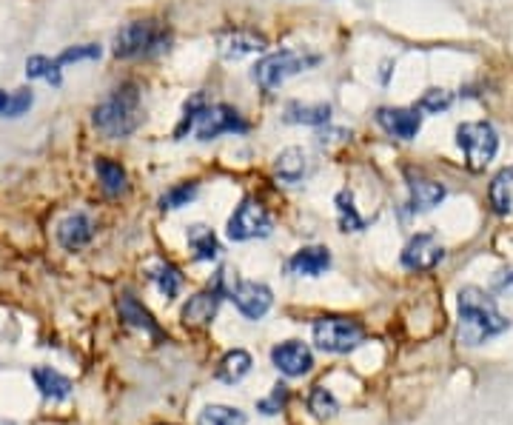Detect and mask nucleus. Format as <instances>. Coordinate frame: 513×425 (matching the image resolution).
<instances>
[{
    "instance_id": "f257e3e1",
    "label": "nucleus",
    "mask_w": 513,
    "mask_h": 425,
    "mask_svg": "<svg viewBox=\"0 0 513 425\" xmlns=\"http://www.w3.org/2000/svg\"><path fill=\"white\" fill-rule=\"evenodd\" d=\"M508 328V317L497 309L493 297L476 286L460 291V343L482 346Z\"/></svg>"
},
{
    "instance_id": "f03ea898",
    "label": "nucleus",
    "mask_w": 513,
    "mask_h": 425,
    "mask_svg": "<svg viewBox=\"0 0 513 425\" xmlns=\"http://www.w3.org/2000/svg\"><path fill=\"white\" fill-rule=\"evenodd\" d=\"M91 123L95 129L108 137V140H120L128 137L140 126V95L132 83L117 86L106 100H100L91 112Z\"/></svg>"
},
{
    "instance_id": "7ed1b4c3",
    "label": "nucleus",
    "mask_w": 513,
    "mask_h": 425,
    "mask_svg": "<svg viewBox=\"0 0 513 425\" xmlns=\"http://www.w3.org/2000/svg\"><path fill=\"white\" fill-rule=\"evenodd\" d=\"M314 63H320V55H308L303 49H280L266 55L263 60H256V66L251 69V78L256 86L266 88V92H274V88H280L288 78L305 72V69Z\"/></svg>"
},
{
    "instance_id": "20e7f679",
    "label": "nucleus",
    "mask_w": 513,
    "mask_h": 425,
    "mask_svg": "<svg viewBox=\"0 0 513 425\" xmlns=\"http://www.w3.org/2000/svg\"><path fill=\"white\" fill-rule=\"evenodd\" d=\"M172 43V32L157 23V21H135V23H126L117 38H115V55L123 60H132V58H149L157 55V51L169 49Z\"/></svg>"
},
{
    "instance_id": "39448f33",
    "label": "nucleus",
    "mask_w": 513,
    "mask_h": 425,
    "mask_svg": "<svg viewBox=\"0 0 513 425\" xmlns=\"http://www.w3.org/2000/svg\"><path fill=\"white\" fill-rule=\"evenodd\" d=\"M456 143H460L465 161L473 171L485 169L499 149V134L488 120H468L456 129Z\"/></svg>"
},
{
    "instance_id": "423d86ee",
    "label": "nucleus",
    "mask_w": 513,
    "mask_h": 425,
    "mask_svg": "<svg viewBox=\"0 0 513 425\" xmlns=\"http://www.w3.org/2000/svg\"><path fill=\"white\" fill-rule=\"evenodd\" d=\"M365 340V328L348 317H320L314 320V343L328 354H348Z\"/></svg>"
},
{
    "instance_id": "0eeeda50",
    "label": "nucleus",
    "mask_w": 513,
    "mask_h": 425,
    "mask_svg": "<svg viewBox=\"0 0 513 425\" xmlns=\"http://www.w3.org/2000/svg\"><path fill=\"white\" fill-rule=\"evenodd\" d=\"M274 228V220L268 211L256 200H243L234 208V215L229 217V237L243 243L254 237H268Z\"/></svg>"
},
{
    "instance_id": "6e6552de",
    "label": "nucleus",
    "mask_w": 513,
    "mask_h": 425,
    "mask_svg": "<svg viewBox=\"0 0 513 425\" xmlns=\"http://www.w3.org/2000/svg\"><path fill=\"white\" fill-rule=\"evenodd\" d=\"M246 129H248V123L240 117V112L231 109V106H226V103H214L197 120V140L209 143V140H214L219 134L246 132Z\"/></svg>"
},
{
    "instance_id": "1a4fd4ad",
    "label": "nucleus",
    "mask_w": 513,
    "mask_h": 425,
    "mask_svg": "<svg viewBox=\"0 0 513 425\" xmlns=\"http://www.w3.org/2000/svg\"><path fill=\"white\" fill-rule=\"evenodd\" d=\"M229 297L234 300V306L240 309V314L248 317V320H260V317H266V311L274 303L271 289L263 286V282H254V280H237V286Z\"/></svg>"
},
{
    "instance_id": "9d476101",
    "label": "nucleus",
    "mask_w": 513,
    "mask_h": 425,
    "mask_svg": "<svg viewBox=\"0 0 513 425\" xmlns=\"http://www.w3.org/2000/svg\"><path fill=\"white\" fill-rule=\"evenodd\" d=\"M377 123L391 137L414 140L419 129H423V115H419L416 106L414 109H406V106H382V109H377Z\"/></svg>"
},
{
    "instance_id": "9b49d317",
    "label": "nucleus",
    "mask_w": 513,
    "mask_h": 425,
    "mask_svg": "<svg viewBox=\"0 0 513 425\" xmlns=\"http://www.w3.org/2000/svg\"><path fill=\"white\" fill-rule=\"evenodd\" d=\"M266 34L251 29H229L217 38V49L226 60H243L248 55H256V51H266Z\"/></svg>"
},
{
    "instance_id": "f8f14e48",
    "label": "nucleus",
    "mask_w": 513,
    "mask_h": 425,
    "mask_svg": "<svg viewBox=\"0 0 513 425\" xmlns=\"http://www.w3.org/2000/svg\"><path fill=\"white\" fill-rule=\"evenodd\" d=\"M271 360L285 377H303L311 371V365H314V354L300 340H285L280 346H274Z\"/></svg>"
},
{
    "instance_id": "ddd939ff",
    "label": "nucleus",
    "mask_w": 513,
    "mask_h": 425,
    "mask_svg": "<svg viewBox=\"0 0 513 425\" xmlns=\"http://www.w3.org/2000/svg\"><path fill=\"white\" fill-rule=\"evenodd\" d=\"M443 257H445V252L434 235H416L408 240L406 249H402V265L411 272H428Z\"/></svg>"
},
{
    "instance_id": "4468645a",
    "label": "nucleus",
    "mask_w": 513,
    "mask_h": 425,
    "mask_svg": "<svg viewBox=\"0 0 513 425\" xmlns=\"http://www.w3.org/2000/svg\"><path fill=\"white\" fill-rule=\"evenodd\" d=\"M95 237V223H91L89 215L83 211H75V215H69L61 226H58V243L69 252H78L83 245Z\"/></svg>"
},
{
    "instance_id": "2eb2a0df",
    "label": "nucleus",
    "mask_w": 513,
    "mask_h": 425,
    "mask_svg": "<svg viewBox=\"0 0 513 425\" xmlns=\"http://www.w3.org/2000/svg\"><path fill=\"white\" fill-rule=\"evenodd\" d=\"M328 265H331V252L325 245H305V249H300L288 260L291 274L297 277H320L328 272Z\"/></svg>"
},
{
    "instance_id": "dca6fc26",
    "label": "nucleus",
    "mask_w": 513,
    "mask_h": 425,
    "mask_svg": "<svg viewBox=\"0 0 513 425\" xmlns=\"http://www.w3.org/2000/svg\"><path fill=\"white\" fill-rule=\"evenodd\" d=\"M217 306H219V294L211 289V291H200L194 294L186 306H182V323L186 326H209L214 320V314H217Z\"/></svg>"
},
{
    "instance_id": "f3484780",
    "label": "nucleus",
    "mask_w": 513,
    "mask_h": 425,
    "mask_svg": "<svg viewBox=\"0 0 513 425\" xmlns=\"http://www.w3.org/2000/svg\"><path fill=\"white\" fill-rule=\"evenodd\" d=\"M308 169V154L300 146H288L277 157H274V174L280 177L283 183H300Z\"/></svg>"
},
{
    "instance_id": "a211bd4d",
    "label": "nucleus",
    "mask_w": 513,
    "mask_h": 425,
    "mask_svg": "<svg viewBox=\"0 0 513 425\" xmlns=\"http://www.w3.org/2000/svg\"><path fill=\"white\" fill-rule=\"evenodd\" d=\"M331 120V106L328 103H288L285 123H303V126H325Z\"/></svg>"
},
{
    "instance_id": "6ab92c4d",
    "label": "nucleus",
    "mask_w": 513,
    "mask_h": 425,
    "mask_svg": "<svg viewBox=\"0 0 513 425\" xmlns=\"http://www.w3.org/2000/svg\"><path fill=\"white\" fill-rule=\"evenodd\" d=\"M408 189H411V206L416 211H431L445 200V186L428 180V177H414Z\"/></svg>"
},
{
    "instance_id": "aec40b11",
    "label": "nucleus",
    "mask_w": 513,
    "mask_h": 425,
    "mask_svg": "<svg viewBox=\"0 0 513 425\" xmlns=\"http://www.w3.org/2000/svg\"><path fill=\"white\" fill-rule=\"evenodd\" d=\"M117 311H120V317H123L128 326L149 331V334H154V337L160 334V328H157V323H154V317L140 306V300H137L135 294L123 291V294L117 297Z\"/></svg>"
},
{
    "instance_id": "412c9836",
    "label": "nucleus",
    "mask_w": 513,
    "mask_h": 425,
    "mask_svg": "<svg viewBox=\"0 0 513 425\" xmlns=\"http://www.w3.org/2000/svg\"><path fill=\"white\" fill-rule=\"evenodd\" d=\"M32 380L34 385L41 388V394L49 397V400H66L71 394V380L63 377L61 371H54L49 365H38L32 371Z\"/></svg>"
},
{
    "instance_id": "4be33fe9",
    "label": "nucleus",
    "mask_w": 513,
    "mask_h": 425,
    "mask_svg": "<svg viewBox=\"0 0 513 425\" xmlns=\"http://www.w3.org/2000/svg\"><path fill=\"white\" fill-rule=\"evenodd\" d=\"M95 171H98V180H100V186L108 198H120V194L128 191V177H126V169L120 163L108 161V157H98Z\"/></svg>"
},
{
    "instance_id": "5701e85b",
    "label": "nucleus",
    "mask_w": 513,
    "mask_h": 425,
    "mask_svg": "<svg viewBox=\"0 0 513 425\" xmlns=\"http://www.w3.org/2000/svg\"><path fill=\"white\" fill-rule=\"evenodd\" d=\"M189 245H191V252H194V260H217L219 252H223V245H219V240L214 237V232L209 226L203 223H194L189 226Z\"/></svg>"
},
{
    "instance_id": "b1692460",
    "label": "nucleus",
    "mask_w": 513,
    "mask_h": 425,
    "mask_svg": "<svg viewBox=\"0 0 513 425\" xmlns=\"http://www.w3.org/2000/svg\"><path fill=\"white\" fill-rule=\"evenodd\" d=\"M251 354L248 351H243V348H234V351H229L223 360H219V368H217V377L223 380V383H240L248 371H251Z\"/></svg>"
},
{
    "instance_id": "393cba45",
    "label": "nucleus",
    "mask_w": 513,
    "mask_h": 425,
    "mask_svg": "<svg viewBox=\"0 0 513 425\" xmlns=\"http://www.w3.org/2000/svg\"><path fill=\"white\" fill-rule=\"evenodd\" d=\"M510 189H513V166L510 169H502L497 177L490 180V189H488V198H490V206L497 215H508L510 211Z\"/></svg>"
},
{
    "instance_id": "a878e982",
    "label": "nucleus",
    "mask_w": 513,
    "mask_h": 425,
    "mask_svg": "<svg viewBox=\"0 0 513 425\" xmlns=\"http://www.w3.org/2000/svg\"><path fill=\"white\" fill-rule=\"evenodd\" d=\"M337 215H340L342 232H362V228H365V220L359 217V211L354 206V194L348 189H342L337 194Z\"/></svg>"
},
{
    "instance_id": "bb28decb",
    "label": "nucleus",
    "mask_w": 513,
    "mask_h": 425,
    "mask_svg": "<svg viewBox=\"0 0 513 425\" xmlns=\"http://www.w3.org/2000/svg\"><path fill=\"white\" fill-rule=\"evenodd\" d=\"M197 425H246V414L231 405H209L200 411Z\"/></svg>"
},
{
    "instance_id": "cd10ccee",
    "label": "nucleus",
    "mask_w": 513,
    "mask_h": 425,
    "mask_svg": "<svg viewBox=\"0 0 513 425\" xmlns=\"http://www.w3.org/2000/svg\"><path fill=\"white\" fill-rule=\"evenodd\" d=\"M149 277L157 282V289L166 294L169 300H174L180 294V289H182V274H180L177 265H172V263H157Z\"/></svg>"
},
{
    "instance_id": "c85d7f7f",
    "label": "nucleus",
    "mask_w": 513,
    "mask_h": 425,
    "mask_svg": "<svg viewBox=\"0 0 513 425\" xmlns=\"http://www.w3.org/2000/svg\"><path fill=\"white\" fill-rule=\"evenodd\" d=\"M26 75L34 80V78H43L46 83H51L54 88L61 86V63L58 60H49V58H43V55H32L29 60H26Z\"/></svg>"
},
{
    "instance_id": "c756f323",
    "label": "nucleus",
    "mask_w": 513,
    "mask_h": 425,
    "mask_svg": "<svg viewBox=\"0 0 513 425\" xmlns=\"http://www.w3.org/2000/svg\"><path fill=\"white\" fill-rule=\"evenodd\" d=\"M308 409L317 420H331L340 411V405L325 385H314V392H311V397H308Z\"/></svg>"
},
{
    "instance_id": "7c9ffc66",
    "label": "nucleus",
    "mask_w": 513,
    "mask_h": 425,
    "mask_svg": "<svg viewBox=\"0 0 513 425\" xmlns=\"http://www.w3.org/2000/svg\"><path fill=\"white\" fill-rule=\"evenodd\" d=\"M194 198H197V183H180V186H172L166 194H163V198H160V208H163V211H174V208L189 206Z\"/></svg>"
},
{
    "instance_id": "2f4dec72",
    "label": "nucleus",
    "mask_w": 513,
    "mask_h": 425,
    "mask_svg": "<svg viewBox=\"0 0 513 425\" xmlns=\"http://www.w3.org/2000/svg\"><path fill=\"white\" fill-rule=\"evenodd\" d=\"M451 103H453V95L448 92V88H428V92L419 97L416 109L428 112V115H443V112L451 109Z\"/></svg>"
},
{
    "instance_id": "473e14b6",
    "label": "nucleus",
    "mask_w": 513,
    "mask_h": 425,
    "mask_svg": "<svg viewBox=\"0 0 513 425\" xmlns=\"http://www.w3.org/2000/svg\"><path fill=\"white\" fill-rule=\"evenodd\" d=\"M103 49L98 43H83V46H71L66 51H61L58 63L61 66H69V63H80V60H100Z\"/></svg>"
},
{
    "instance_id": "72a5a7b5",
    "label": "nucleus",
    "mask_w": 513,
    "mask_h": 425,
    "mask_svg": "<svg viewBox=\"0 0 513 425\" xmlns=\"http://www.w3.org/2000/svg\"><path fill=\"white\" fill-rule=\"evenodd\" d=\"M32 103H34L32 88H17V92L9 97V106H6L4 117H21V115H26L32 109Z\"/></svg>"
},
{
    "instance_id": "f704fd0d",
    "label": "nucleus",
    "mask_w": 513,
    "mask_h": 425,
    "mask_svg": "<svg viewBox=\"0 0 513 425\" xmlns=\"http://www.w3.org/2000/svg\"><path fill=\"white\" fill-rule=\"evenodd\" d=\"M285 400H288V388H285V385H274L271 400H263V402H260V411H263V414H277L283 405H285Z\"/></svg>"
},
{
    "instance_id": "c9c22d12",
    "label": "nucleus",
    "mask_w": 513,
    "mask_h": 425,
    "mask_svg": "<svg viewBox=\"0 0 513 425\" xmlns=\"http://www.w3.org/2000/svg\"><path fill=\"white\" fill-rule=\"evenodd\" d=\"M493 291H499V294H510L513 291V269L510 272H499V277L493 280Z\"/></svg>"
},
{
    "instance_id": "e433bc0d",
    "label": "nucleus",
    "mask_w": 513,
    "mask_h": 425,
    "mask_svg": "<svg viewBox=\"0 0 513 425\" xmlns=\"http://www.w3.org/2000/svg\"><path fill=\"white\" fill-rule=\"evenodd\" d=\"M9 97H12V95H6V92H4V88H0V115H4V112H6V106H9Z\"/></svg>"
}]
</instances>
